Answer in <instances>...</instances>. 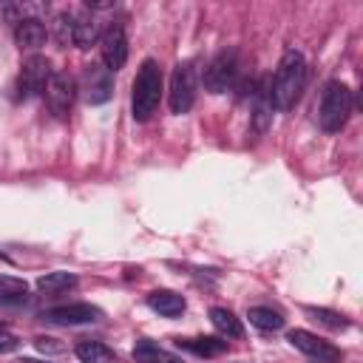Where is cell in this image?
I'll return each instance as SVG.
<instances>
[{"label":"cell","mask_w":363,"mask_h":363,"mask_svg":"<svg viewBox=\"0 0 363 363\" xmlns=\"http://www.w3.org/2000/svg\"><path fill=\"white\" fill-rule=\"evenodd\" d=\"M306 77H309V68H306L303 54L295 48L284 51V57L275 68V77H272V102L278 111H289L301 99V94L306 88Z\"/></svg>","instance_id":"obj_1"},{"label":"cell","mask_w":363,"mask_h":363,"mask_svg":"<svg viewBox=\"0 0 363 363\" xmlns=\"http://www.w3.org/2000/svg\"><path fill=\"white\" fill-rule=\"evenodd\" d=\"M159 96H162V68L156 60H145L133 79V96H130L133 119L147 122L159 108Z\"/></svg>","instance_id":"obj_2"},{"label":"cell","mask_w":363,"mask_h":363,"mask_svg":"<svg viewBox=\"0 0 363 363\" xmlns=\"http://www.w3.org/2000/svg\"><path fill=\"white\" fill-rule=\"evenodd\" d=\"M352 105H354V99H352V88L346 82H340V79L326 82V88L320 94V105H318V122H320V128L326 133H337L349 122Z\"/></svg>","instance_id":"obj_3"},{"label":"cell","mask_w":363,"mask_h":363,"mask_svg":"<svg viewBox=\"0 0 363 363\" xmlns=\"http://www.w3.org/2000/svg\"><path fill=\"white\" fill-rule=\"evenodd\" d=\"M235 77H238V54H235V48H224L210 60L201 79L210 94H224L235 85Z\"/></svg>","instance_id":"obj_4"},{"label":"cell","mask_w":363,"mask_h":363,"mask_svg":"<svg viewBox=\"0 0 363 363\" xmlns=\"http://www.w3.org/2000/svg\"><path fill=\"white\" fill-rule=\"evenodd\" d=\"M77 91H79V85H77V79L68 71H54L51 79H48V85H45V94H43L51 116L65 119L71 113V108H74Z\"/></svg>","instance_id":"obj_5"},{"label":"cell","mask_w":363,"mask_h":363,"mask_svg":"<svg viewBox=\"0 0 363 363\" xmlns=\"http://www.w3.org/2000/svg\"><path fill=\"white\" fill-rule=\"evenodd\" d=\"M167 102H170L173 113H187L193 108V102H196V68H193V62H179L173 68Z\"/></svg>","instance_id":"obj_6"},{"label":"cell","mask_w":363,"mask_h":363,"mask_svg":"<svg viewBox=\"0 0 363 363\" xmlns=\"http://www.w3.org/2000/svg\"><path fill=\"white\" fill-rule=\"evenodd\" d=\"M286 340H289L298 352H303L306 357H312L315 363H340V360H343V352H340L337 346H332L329 340L318 337V335L309 332V329H289Z\"/></svg>","instance_id":"obj_7"},{"label":"cell","mask_w":363,"mask_h":363,"mask_svg":"<svg viewBox=\"0 0 363 363\" xmlns=\"http://www.w3.org/2000/svg\"><path fill=\"white\" fill-rule=\"evenodd\" d=\"M51 74L54 71H51V62L45 57H40V54L28 57L23 71H20V77H17V96L20 99H31V96L45 94V85H48Z\"/></svg>","instance_id":"obj_8"},{"label":"cell","mask_w":363,"mask_h":363,"mask_svg":"<svg viewBox=\"0 0 363 363\" xmlns=\"http://www.w3.org/2000/svg\"><path fill=\"white\" fill-rule=\"evenodd\" d=\"M82 96L88 105H102L113 96V74L102 62H88L82 68Z\"/></svg>","instance_id":"obj_9"},{"label":"cell","mask_w":363,"mask_h":363,"mask_svg":"<svg viewBox=\"0 0 363 363\" xmlns=\"http://www.w3.org/2000/svg\"><path fill=\"white\" fill-rule=\"evenodd\" d=\"M99 43H102L99 45L102 48V65L111 74H116L119 68H125V62H128V37H125V28L119 23L108 26L105 34L99 37Z\"/></svg>","instance_id":"obj_10"},{"label":"cell","mask_w":363,"mask_h":363,"mask_svg":"<svg viewBox=\"0 0 363 363\" xmlns=\"http://www.w3.org/2000/svg\"><path fill=\"white\" fill-rule=\"evenodd\" d=\"M43 318L48 323H60V326H79V323H94L102 318V309L91 306V303H65V306H54L48 312H43Z\"/></svg>","instance_id":"obj_11"},{"label":"cell","mask_w":363,"mask_h":363,"mask_svg":"<svg viewBox=\"0 0 363 363\" xmlns=\"http://www.w3.org/2000/svg\"><path fill=\"white\" fill-rule=\"evenodd\" d=\"M252 105H255V130L258 133H264L267 130V125L272 122V108H275V102H272V77H261V82L258 85H252Z\"/></svg>","instance_id":"obj_12"},{"label":"cell","mask_w":363,"mask_h":363,"mask_svg":"<svg viewBox=\"0 0 363 363\" xmlns=\"http://www.w3.org/2000/svg\"><path fill=\"white\" fill-rule=\"evenodd\" d=\"M99 20L91 9H79L74 11V37H71V45L77 48H91L96 40H99Z\"/></svg>","instance_id":"obj_13"},{"label":"cell","mask_w":363,"mask_h":363,"mask_svg":"<svg viewBox=\"0 0 363 363\" xmlns=\"http://www.w3.org/2000/svg\"><path fill=\"white\" fill-rule=\"evenodd\" d=\"M14 40H17V45L26 48V51H37L40 45H45L48 28H45V23H43L40 17H26V20H20V23L14 26Z\"/></svg>","instance_id":"obj_14"},{"label":"cell","mask_w":363,"mask_h":363,"mask_svg":"<svg viewBox=\"0 0 363 363\" xmlns=\"http://www.w3.org/2000/svg\"><path fill=\"white\" fill-rule=\"evenodd\" d=\"M147 306H150L153 312H159L162 318H179V315L184 312L187 301H184L179 292H173V289H153V292L147 295Z\"/></svg>","instance_id":"obj_15"},{"label":"cell","mask_w":363,"mask_h":363,"mask_svg":"<svg viewBox=\"0 0 363 363\" xmlns=\"http://www.w3.org/2000/svg\"><path fill=\"white\" fill-rule=\"evenodd\" d=\"M74 286H77V275L65 272V269H54V272H45L37 278V289L43 295H60V292H68Z\"/></svg>","instance_id":"obj_16"},{"label":"cell","mask_w":363,"mask_h":363,"mask_svg":"<svg viewBox=\"0 0 363 363\" xmlns=\"http://www.w3.org/2000/svg\"><path fill=\"white\" fill-rule=\"evenodd\" d=\"M176 346L187 349V352H193L199 357H216V354L227 352V340H218V337H179Z\"/></svg>","instance_id":"obj_17"},{"label":"cell","mask_w":363,"mask_h":363,"mask_svg":"<svg viewBox=\"0 0 363 363\" xmlns=\"http://www.w3.org/2000/svg\"><path fill=\"white\" fill-rule=\"evenodd\" d=\"M74 354L82 360V363H113L116 354L111 346H105L102 340H79L74 346Z\"/></svg>","instance_id":"obj_18"},{"label":"cell","mask_w":363,"mask_h":363,"mask_svg":"<svg viewBox=\"0 0 363 363\" xmlns=\"http://www.w3.org/2000/svg\"><path fill=\"white\" fill-rule=\"evenodd\" d=\"M133 360L136 363H182V357H176L173 352L162 349L153 340H139L133 346Z\"/></svg>","instance_id":"obj_19"},{"label":"cell","mask_w":363,"mask_h":363,"mask_svg":"<svg viewBox=\"0 0 363 363\" xmlns=\"http://www.w3.org/2000/svg\"><path fill=\"white\" fill-rule=\"evenodd\" d=\"M210 323H213L221 335H227V337H241V335H244L241 320H238L230 309H224V306H213V309H210Z\"/></svg>","instance_id":"obj_20"},{"label":"cell","mask_w":363,"mask_h":363,"mask_svg":"<svg viewBox=\"0 0 363 363\" xmlns=\"http://www.w3.org/2000/svg\"><path fill=\"white\" fill-rule=\"evenodd\" d=\"M28 298V284L14 278V275H0V303H26Z\"/></svg>","instance_id":"obj_21"},{"label":"cell","mask_w":363,"mask_h":363,"mask_svg":"<svg viewBox=\"0 0 363 363\" xmlns=\"http://www.w3.org/2000/svg\"><path fill=\"white\" fill-rule=\"evenodd\" d=\"M247 318H250L252 326H258V329H264V332H278V329H284V315L275 312V309H269V306H252Z\"/></svg>","instance_id":"obj_22"},{"label":"cell","mask_w":363,"mask_h":363,"mask_svg":"<svg viewBox=\"0 0 363 363\" xmlns=\"http://www.w3.org/2000/svg\"><path fill=\"white\" fill-rule=\"evenodd\" d=\"M306 315H312L320 326H326V329H346L349 326V320L340 315V312H332V309H326V306H306Z\"/></svg>","instance_id":"obj_23"},{"label":"cell","mask_w":363,"mask_h":363,"mask_svg":"<svg viewBox=\"0 0 363 363\" xmlns=\"http://www.w3.org/2000/svg\"><path fill=\"white\" fill-rule=\"evenodd\" d=\"M54 34H57V43H60V45H68V43H71V37H74V11L57 14V20H54Z\"/></svg>","instance_id":"obj_24"},{"label":"cell","mask_w":363,"mask_h":363,"mask_svg":"<svg viewBox=\"0 0 363 363\" xmlns=\"http://www.w3.org/2000/svg\"><path fill=\"white\" fill-rule=\"evenodd\" d=\"M17 349H20V337L6 332V329H0V354H11Z\"/></svg>","instance_id":"obj_25"},{"label":"cell","mask_w":363,"mask_h":363,"mask_svg":"<svg viewBox=\"0 0 363 363\" xmlns=\"http://www.w3.org/2000/svg\"><path fill=\"white\" fill-rule=\"evenodd\" d=\"M34 343H37V349L40 352H62V343H54V337H34Z\"/></svg>","instance_id":"obj_26"},{"label":"cell","mask_w":363,"mask_h":363,"mask_svg":"<svg viewBox=\"0 0 363 363\" xmlns=\"http://www.w3.org/2000/svg\"><path fill=\"white\" fill-rule=\"evenodd\" d=\"M0 261H9V255H3V252H0Z\"/></svg>","instance_id":"obj_27"},{"label":"cell","mask_w":363,"mask_h":363,"mask_svg":"<svg viewBox=\"0 0 363 363\" xmlns=\"http://www.w3.org/2000/svg\"><path fill=\"white\" fill-rule=\"evenodd\" d=\"M17 363H37V360H17Z\"/></svg>","instance_id":"obj_28"}]
</instances>
